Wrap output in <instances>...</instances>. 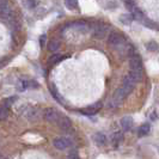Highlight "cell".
Returning a JSON list of instances; mask_svg holds the SVG:
<instances>
[{"label": "cell", "instance_id": "12", "mask_svg": "<svg viewBox=\"0 0 159 159\" xmlns=\"http://www.w3.org/2000/svg\"><path fill=\"white\" fill-rule=\"evenodd\" d=\"M143 72L130 71V72H129V74H128V77L133 80V83L138 84L139 81H141V79H143Z\"/></svg>", "mask_w": 159, "mask_h": 159}, {"label": "cell", "instance_id": "4", "mask_svg": "<svg viewBox=\"0 0 159 159\" xmlns=\"http://www.w3.org/2000/svg\"><path fill=\"white\" fill-rule=\"evenodd\" d=\"M53 146L62 151V150H66V148H70L72 146V140L68 139V138H65V136H61V138H55L53 140Z\"/></svg>", "mask_w": 159, "mask_h": 159}, {"label": "cell", "instance_id": "3", "mask_svg": "<svg viewBox=\"0 0 159 159\" xmlns=\"http://www.w3.org/2000/svg\"><path fill=\"white\" fill-rule=\"evenodd\" d=\"M61 116H62V115L57 111V110L53 109V108H49V109L44 110V112H43L44 120L48 121V122H52V123H57L59 120L61 119Z\"/></svg>", "mask_w": 159, "mask_h": 159}, {"label": "cell", "instance_id": "23", "mask_svg": "<svg viewBox=\"0 0 159 159\" xmlns=\"http://www.w3.org/2000/svg\"><path fill=\"white\" fill-rule=\"evenodd\" d=\"M7 111H8V108H6L5 105H2V107H1V119L2 120L6 117V112Z\"/></svg>", "mask_w": 159, "mask_h": 159}, {"label": "cell", "instance_id": "2", "mask_svg": "<svg viewBox=\"0 0 159 159\" xmlns=\"http://www.w3.org/2000/svg\"><path fill=\"white\" fill-rule=\"evenodd\" d=\"M109 44L112 48L119 49L121 47H125L126 40H125V37L121 34H119V32H112V34H110V36H109Z\"/></svg>", "mask_w": 159, "mask_h": 159}, {"label": "cell", "instance_id": "26", "mask_svg": "<svg viewBox=\"0 0 159 159\" xmlns=\"http://www.w3.org/2000/svg\"><path fill=\"white\" fill-rule=\"evenodd\" d=\"M150 117H151L152 121H156V120H157V114H156V112H153V114H151V116H150Z\"/></svg>", "mask_w": 159, "mask_h": 159}, {"label": "cell", "instance_id": "21", "mask_svg": "<svg viewBox=\"0 0 159 159\" xmlns=\"http://www.w3.org/2000/svg\"><path fill=\"white\" fill-rule=\"evenodd\" d=\"M15 101H16V97H10V98H7V99H5V102H4L2 105H5L6 108H10V105L13 103Z\"/></svg>", "mask_w": 159, "mask_h": 159}, {"label": "cell", "instance_id": "11", "mask_svg": "<svg viewBox=\"0 0 159 159\" xmlns=\"http://www.w3.org/2000/svg\"><path fill=\"white\" fill-rule=\"evenodd\" d=\"M93 140H95V143L98 146H105L108 143L107 136L104 135V134H102V133H96L95 136H93Z\"/></svg>", "mask_w": 159, "mask_h": 159}, {"label": "cell", "instance_id": "27", "mask_svg": "<svg viewBox=\"0 0 159 159\" xmlns=\"http://www.w3.org/2000/svg\"><path fill=\"white\" fill-rule=\"evenodd\" d=\"M1 159H7V158H1Z\"/></svg>", "mask_w": 159, "mask_h": 159}, {"label": "cell", "instance_id": "9", "mask_svg": "<svg viewBox=\"0 0 159 159\" xmlns=\"http://www.w3.org/2000/svg\"><path fill=\"white\" fill-rule=\"evenodd\" d=\"M120 123H121V127L123 128V130H130V129L133 128L134 121H133V119H132V117L126 116V117H122V119H121Z\"/></svg>", "mask_w": 159, "mask_h": 159}, {"label": "cell", "instance_id": "6", "mask_svg": "<svg viewBox=\"0 0 159 159\" xmlns=\"http://www.w3.org/2000/svg\"><path fill=\"white\" fill-rule=\"evenodd\" d=\"M17 88H18L19 91H25V90H28V89L39 88V83H36L35 80H32V79H22V80H19Z\"/></svg>", "mask_w": 159, "mask_h": 159}, {"label": "cell", "instance_id": "25", "mask_svg": "<svg viewBox=\"0 0 159 159\" xmlns=\"http://www.w3.org/2000/svg\"><path fill=\"white\" fill-rule=\"evenodd\" d=\"M44 40H46V36H44V35H43V36H41L40 43H41V46H42V47L44 46Z\"/></svg>", "mask_w": 159, "mask_h": 159}, {"label": "cell", "instance_id": "17", "mask_svg": "<svg viewBox=\"0 0 159 159\" xmlns=\"http://www.w3.org/2000/svg\"><path fill=\"white\" fill-rule=\"evenodd\" d=\"M132 19H133V16H129V15H122V16H120V22L122 24H130L132 22Z\"/></svg>", "mask_w": 159, "mask_h": 159}, {"label": "cell", "instance_id": "1", "mask_svg": "<svg viewBox=\"0 0 159 159\" xmlns=\"http://www.w3.org/2000/svg\"><path fill=\"white\" fill-rule=\"evenodd\" d=\"M20 114L29 121H34L39 117V109L32 105H23L20 109Z\"/></svg>", "mask_w": 159, "mask_h": 159}, {"label": "cell", "instance_id": "20", "mask_svg": "<svg viewBox=\"0 0 159 159\" xmlns=\"http://www.w3.org/2000/svg\"><path fill=\"white\" fill-rule=\"evenodd\" d=\"M62 59H64V56L56 54V55H53L50 57V62H52V64H57V62H60Z\"/></svg>", "mask_w": 159, "mask_h": 159}, {"label": "cell", "instance_id": "13", "mask_svg": "<svg viewBox=\"0 0 159 159\" xmlns=\"http://www.w3.org/2000/svg\"><path fill=\"white\" fill-rule=\"evenodd\" d=\"M150 130H151V126H150V123H143V125H141L140 128H139L138 134H139V136H145L150 133Z\"/></svg>", "mask_w": 159, "mask_h": 159}, {"label": "cell", "instance_id": "19", "mask_svg": "<svg viewBox=\"0 0 159 159\" xmlns=\"http://www.w3.org/2000/svg\"><path fill=\"white\" fill-rule=\"evenodd\" d=\"M23 4L25 7L28 8H34L36 6V4H37V1L36 0H23Z\"/></svg>", "mask_w": 159, "mask_h": 159}, {"label": "cell", "instance_id": "24", "mask_svg": "<svg viewBox=\"0 0 159 159\" xmlns=\"http://www.w3.org/2000/svg\"><path fill=\"white\" fill-rule=\"evenodd\" d=\"M70 159H79V156H78L77 153H74V152H73V153L70 154Z\"/></svg>", "mask_w": 159, "mask_h": 159}, {"label": "cell", "instance_id": "16", "mask_svg": "<svg viewBox=\"0 0 159 159\" xmlns=\"http://www.w3.org/2000/svg\"><path fill=\"white\" fill-rule=\"evenodd\" d=\"M59 48H60V42L57 40H52L49 42V49H50L52 52L59 50Z\"/></svg>", "mask_w": 159, "mask_h": 159}, {"label": "cell", "instance_id": "7", "mask_svg": "<svg viewBox=\"0 0 159 159\" xmlns=\"http://www.w3.org/2000/svg\"><path fill=\"white\" fill-rule=\"evenodd\" d=\"M107 30H108V25L107 24H102V23L96 24L95 26H93V36L98 37V39H102V37L105 36Z\"/></svg>", "mask_w": 159, "mask_h": 159}, {"label": "cell", "instance_id": "18", "mask_svg": "<svg viewBox=\"0 0 159 159\" xmlns=\"http://www.w3.org/2000/svg\"><path fill=\"white\" fill-rule=\"evenodd\" d=\"M112 143H115V145H117V143L122 140V133L121 132H116V133H114L112 134Z\"/></svg>", "mask_w": 159, "mask_h": 159}, {"label": "cell", "instance_id": "15", "mask_svg": "<svg viewBox=\"0 0 159 159\" xmlns=\"http://www.w3.org/2000/svg\"><path fill=\"white\" fill-rule=\"evenodd\" d=\"M65 5L70 10H75L78 8V0H65Z\"/></svg>", "mask_w": 159, "mask_h": 159}, {"label": "cell", "instance_id": "22", "mask_svg": "<svg viewBox=\"0 0 159 159\" xmlns=\"http://www.w3.org/2000/svg\"><path fill=\"white\" fill-rule=\"evenodd\" d=\"M50 92H52V95H53V97L55 98V99H57L59 102H61V97H60V95L57 93V91H56L54 88H52L50 89Z\"/></svg>", "mask_w": 159, "mask_h": 159}, {"label": "cell", "instance_id": "10", "mask_svg": "<svg viewBox=\"0 0 159 159\" xmlns=\"http://www.w3.org/2000/svg\"><path fill=\"white\" fill-rule=\"evenodd\" d=\"M57 125H59V127L61 128L62 130H70L72 128L71 120L68 119V117H66V116H61V119L59 120Z\"/></svg>", "mask_w": 159, "mask_h": 159}, {"label": "cell", "instance_id": "8", "mask_svg": "<svg viewBox=\"0 0 159 159\" xmlns=\"http://www.w3.org/2000/svg\"><path fill=\"white\" fill-rule=\"evenodd\" d=\"M101 108H102V104L96 103V104H92V105H89L88 108H85V109H83V110H81V112H83L84 115L91 116V115H95V114H97V112L101 110Z\"/></svg>", "mask_w": 159, "mask_h": 159}, {"label": "cell", "instance_id": "14", "mask_svg": "<svg viewBox=\"0 0 159 159\" xmlns=\"http://www.w3.org/2000/svg\"><path fill=\"white\" fill-rule=\"evenodd\" d=\"M146 48H147V50H150V52H154V53L159 50V46L156 41H150V42L146 44Z\"/></svg>", "mask_w": 159, "mask_h": 159}, {"label": "cell", "instance_id": "5", "mask_svg": "<svg viewBox=\"0 0 159 159\" xmlns=\"http://www.w3.org/2000/svg\"><path fill=\"white\" fill-rule=\"evenodd\" d=\"M129 67H130V71H136V72H143V61L140 59V56L133 54L130 56V60H129Z\"/></svg>", "mask_w": 159, "mask_h": 159}]
</instances>
